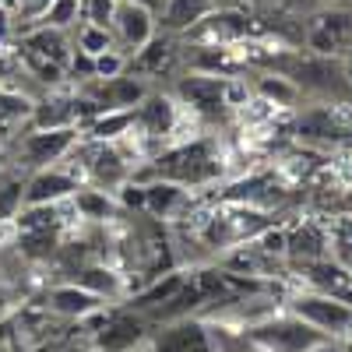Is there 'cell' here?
Masks as SVG:
<instances>
[{
	"mask_svg": "<svg viewBox=\"0 0 352 352\" xmlns=\"http://www.w3.org/2000/svg\"><path fill=\"white\" fill-rule=\"evenodd\" d=\"M219 159L212 152L208 141H190V144H176V148L162 152L152 159V180H169L180 187H201L219 176Z\"/></svg>",
	"mask_w": 352,
	"mask_h": 352,
	"instance_id": "1",
	"label": "cell"
},
{
	"mask_svg": "<svg viewBox=\"0 0 352 352\" xmlns=\"http://www.w3.org/2000/svg\"><path fill=\"white\" fill-rule=\"evenodd\" d=\"M303 46L314 56L342 60L352 53V8H324L314 11L303 25Z\"/></svg>",
	"mask_w": 352,
	"mask_h": 352,
	"instance_id": "2",
	"label": "cell"
},
{
	"mask_svg": "<svg viewBox=\"0 0 352 352\" xmlns=\"http://www.w3.org/2000/svg\"><path fill=\"white\" fill-rule=\"evenodd\" d=\"M247 338L264 352H307L317 342H324V335L314 331L310 324H303V320L292 317V314L257 320V324L247 328Z\"/></svg>",
	"mask_w": 352,
	"mask_h": 352,
	"instance_id": "3",
	"label": "cell"
},
{
	"mask_svg": "<svg viewBox=\"0 0 352 352\" xmlns=\"http://www.w3.org/2000/svg\"><path fill=\"white\" fill-rule=\"evenodd\" d=\"M152 338V324L134 310H109L92 331V352H144Z\"/></svg>",
	"mask_w": 352,
	"mask_h": 352,
	"instance_id": "4",
	"label": "cell"
},
{
	"mask_svg": "<svg viewBox=\"0 0 352 352\" xmlns=\"http://www.w3.org/2000/svg\"><path fill=\"white\" fill-rule=\"evenodd\" d=\"M289 314L300 317L303 324H310L324 338H335V342L352 331V310L342 300L324 296V292H300V296H292Z\"/></svg>",
	"mask_w": 352,
	"mask_h": 352,
	"instance_id": "5",
	"label": "cell"
},
{
	"mask_svg": "<svg viewBox=\"0 0 352 352\" xmlns=\"http://www.w3.org/2000/svg\"><path fill=\"white\" fill-rule=\"evenodd\" d=\"M148 352H215L212 324L201 317H180L152 328Z\"/></svg>",
	"mask_w": 352,
	"mask_h": 352,
	"instance_id": "6",
	"label": "cell"
},
{
	"mask_svg": "<svg viewBox=\"0 0 352 352\" xmlns=\"http://www.w3.org/2000/svg\"><path fill=\"white\" fill-rule=\"evenodd\" d=\"M109 32H113V43H116V50H120L127 60L134 53H141L144 46H148L155 36H159V18L155 14H148V11H141V8H134V4H116V11H113V25H109Z\"/></svg>",
	"mask_w": 352,
	"mask_h": 352,
	"instance_id": "7",
	"label": "cell"
},
{
	"mask_svg": "<svg viewBox=\"0 0 352 352\" xmlns=\"http://www.w3.org/2000/svg\"><path fill=\"white\" fill-rule=\"evenodd\" d=\"M250 28L254 25H250V18L243 11H236V8H215L201 25H194L184 39L197 43V46H222V50H229V46L243 43L250 36Z\"/></svg>",
	"mask_w": 352,
	"mask_h": 352,
	"instance_id": "8",
	"label": "cell"
},
{
	"mask_svg": "<svg viewBox=\"0 0 352 352\" xmlns=\"http://www.w3.org/2000/svg\"><path fill=\"white\" fill-rule=\"evenodd\" d=\"M226 85H229V78L190 71L184 78H176V102L190 106L201 116H219L226 109Z\"/></svg>",
	"mask_w": 352,
	"mask_h": 352,
	"instance_id": "9",
	"label": "cell"
},
{
	"mask_svg": "<svg viewBox=\"0 0 352 352\" xmlns=\"http://www.w3.org/2000/svg\"><path fill=\"white\" fill-rule=\"evenodd\" d=\"M85 176H92L96 190L113 194V190H120V187L131 180V166L124 162V155H120V148H116V144H99V141H92V144L85 148Z\"/></svg>",
	"mask_w": 352,
	"mask_h": 352,
	"instance_id": "10",
	"label": "cell"
},
{
	"mask_svg": "<svg viewBox=\"0 0 352 352\" xmlns=\"http://www.w3.org/2000/svg\"><path fill=\"white\" fill-rule=\"evenodd\" d=\"M78 144V127H60V131H32L25 141H21V155L28 159L36 173L39 169H50L56 166L64 155L74 152Z\"/></svg>",
	"mask_w": 352,
	"mask_h": 352,
	"instance_id": "11",
	"label": "cell"
},
{
	"mask_svg": "<svg viewBox=\"0 0 352 352\" xmlns=\"http://www.w3.org/2000/svg\"><path fill=\"white\" fill-rule=\"evenodd\" d=\"M102 310H106V303L99 296H92L88 289H81L78 282L53 285L46 292V314L60 317V320H92Z\"/></svg>",
	"mask_w": 352,
	"mask_h": 352,
	"instance_id": "12",
	"label": "cell"
},
{
	"mask_svg": "<svg viewBox=\"0 0 352 352\" xmlns=\"http://www.w3.org/2000/svg\"><path fill=\"white\" fill-rule=\"evenodd\" d=\"M78 176L60 169V166H50V169H39L25 180V204H64L74 197L78 190Z\"/></svg>",
	"mask_w": 352,
	"mask_h": 352,
	"instance_id": "13",
	"label": "cell"
},
{
	"mask_svg": "<svg viewBox=\"0 0 352 352\" xmlns=\"http://www.w3.org/2000/svg\"><path fill=\"white\" fill-rule=\"evenodd\" d=\"M176 36H155L148 46H144L141 53H134L131 60H127V71L131 78H169L176 71V64H180V50H176L173 43Z\"/></svg>",
	"mask_w": 352,
	"mask_h": 352,
	"instance_id": "14",
	"label": "cell"
},
{
	"mask_svg": "<svg viewBox=\"0 0 352 352\" xmlns=\"http://www.w3.org/2000/svg\"><path fill=\"white\" fill-rule=\"evenodd\" d=\"M134 127L141 131V138H152V141L169 138L176 131V99L166 92H148L134 109Z\"/></svg>",
	"mask_w": 352,
	"mask_h": 352,
	"instance_id": "15",
	"label": "cell"
},
{
	"mask_svg": "<svg viewBox=\"0 0 352 352\" xmlns=\"http://www.w3.org/2000/svg\"><path fill=\"white\" fill-rule=\"evenodd\" d=\"M296 134H300L303 141H324V144H328V141H345V138H352V127L342 124L338 106L324 102V106H314V109H307V113L300 116Z\"/></svg>",
	"mask_w": 352,
	"mask_h": 352,
	"instance_id": "16",
	"label": "cell"
},
{
	"mask_svg": "<svg viewBox=\"0 0 352 352\" xmlns=\"http://www.w3.org/2000/svg\"><path fill=\"white\" fill-rule=\"evenodd\" d=\"M215 8H219V0H166V8L159 14V28L166 36H187Z\"/></svg>",
	"mask_w": 352,
	"mask_h": 352,
	"instance_id": "17",
	"label": "cell"
},
{
	"mask_svg": "<svg viewBox=\"0 0 352 352\" xmlns=\"http://www.w3.org/2000/svg\"><path fill=\"white\" fill-rule=\"evenodd\" d=\"M21 46H25L28 53L43 56V60L56 64V67H67L71 53H74L67 32H60V28H50V25H36L32 32H25V36H21Z\"/></svg>",
	"mask_w": 352,
	"mask_h": 352,
	"instance_id": "18",
	"label": "cell"
},
{
	"mask_svg": "<svg viewBox=\"0 0 352 352\" xmlns=\"http://www.w3.org/2000/svg\"><path fill=\"white\" fill-rule=\"evenodd\" d=\"M184 208H187V187L169 184V180H148L144 184V212H152L155 219H169Z\"/></svg>",
	"mask_w": 352,
	"mask_h": 352,
	"instance_id": "19",
	"label": "cell"
},
{
	"mask_svg": "<svg viewBox=\"0 0 352 352\" xmlns=\"http://www.w3.org/2000/svg\"><path fill=\"white\" fill-rule=\"evenodd\" d=\"M60 127H78L74 116V96H46L32 109V131H60Z\"/></svg>",
	"mask_w": 352,
	"mask_h": 352,
	"instance_id": "20",
	"label": "cell"
},
{
	"mask_svg": "<svg viewBox=\"0 0 352 352\" xmlns=\"http://www.w3.org/2000/svg\"><path fill=\"white\" fill-rule=\"evenodd\" d=\"M81 289H88L92 296H99L102 303H109V300H120L124 292H127V285H124V275L120 272H113V268H106V264H88V268H81L78 272V278H74Z\"/></svg>",
	"mask_w": 352,
	"mask_h": 352,
	"instance_id": "21",
	"label": "cell"
},
{
	"mask_svg": "<svg viewBox=\"0 0 352 352\" xmlns=\"http://www.w3.org/2000/svg\"><path fill=\"white\" fill-rule=\"evenodd\" d=\"M184 282H187V278H184L180 272H169L166 278H155L144 292H134V296H131V310H134V314H141V317L155 314L162 303H169V300L176 296V292L184 289Z\"/></svg>",
	"mask_w": 352,
	"mask_h": 352,
	"instance_id": "22",
	"label": "cell"
},
{
	"mask_svg": "<svg viewBox=\"0 0 352 352\" xmlns=\"http://www.w3.org/2000/svg\"><path fill=\"white\" fill-rule=\"evenodd\" d=\"M307 278H310L314 292H324V296H335V300H342L345 292L352 289V275L342 268V264H335V261H314V264H307Z\"/></svg>",
	"mask_w": 352,
	"mask_h": 352,
	"instance_id": "23",
	"label": "cell"
},
{
	"mask_svg": "<svg viewBox=\"0 0 352 352\" xmlns=\"http://www.w3.org/2000/svg\"><path fill=\"white\" fill-rule=\"evenodd\" d=\"M131 131H134V109L131 113H102L85 127V138L99 141V144H113V141L127 138Z\"/></svg>",
	"mask_w": 352,
	"mask_h": 352,
	"instance_id": "24",
	"label": "cell"
},
{
	"mask_svg": "<svg viewBox=\"0 0 352 352\" xmlns=\"http://www.w3.org/2000/svg\"><path fill=\"white\" fill-rule=\"evenodd\" d=\"M71 204H74V212L81 219H88V222H106L116 212V201L106 190H96V187H78Z\"/></svg>",
	"mask_w": 352,
	"mask_h": 352,
	"instance_id": "25",
	"label": "cell"
},
{
	"mask_svg": "<svg viewBox=\"0 0 352 352\" xmlns=\"http://www.w3.org/2000/svg\"><path fill=\"white\" fill-rule=\"evenodd\" d=\"M285 254L303 257L307 264L320 261V254H324V232H320L317 226H300V229H296V236H289Z\"/></svg>",
	"mask_w": 352,
	"mask_h": 352,
	"instance_id": "26",
	"label": "cell"
},
{
	"mask_svg": "<svg viewBox=\"0 0 352 352\" xmlns=\"http://www.w3.org/2000/svg\"><path fill=\"white\" fill-rule=\"evenodd\" d=\"M257 92L268 99V102H275V106H292L303 92L296 85H292L289 78H282V74H264L261 81H257Z\"/></svg>",
	"mask_w": 352,
	"mask_h": 352,
	"instance_id": "27",
	"label": "cell"
},
{
	"mask_svg": "<svg viewBox=\"0 0 352 352\" xmlns=\"http://www.w3.org/2000/svg\"><path fill=\"white\" fill-rule=\"evenodd\" d=\"M74 50L88 53V56L96 60L99 53L116 50V43H113V32H109V28H99V25H81V28H78V39H74Z\"/></svg>",
	"mask_w": 352,
	"mask_h": 352,
	"instance_id": "28",
	"label": "cell"
},
{
	"mask_svg": "<svg viewBox=\"0 0 352 352\" xmlns=\"http://www.w3.org/2000/svg\"><path fill=\"white\" fill-rule=\"evenodd\" d=\"M78 14H81V0H53L39 25H50V28H60V32H67V28L78 21Z\"/></svg>",
	"mask_w": 352,
	"mask_h": 352,
	"instance_id": "29",
	"label": "cell"
},
{
	"mask_svg": "<svg viewBox=\"0 0 352 352\" xmlns=\"http://www.w3.org/2000/svg\"><path fill=\"white\" fill-rule=\"evenodd\" d=\"M25 208V180H4L0 184V222H14Z\"/></svg>",
	"mask_w": 352,
	"mask_h": 352,
	"instance_id": "30",
	"label": "cell"
},
{
	"mask_svg": "<svg viewBox=\"0 0 352 352\" xmlns=\"http://www.w3.org/2000/svg\"><path fill=\"white\" fill-rule=\"evenodd\" d=\"M53 247H56V232H21L18 236V250L25 257H36V261L50 257Z\"/></svg>",
	"mask_w": 352,
	"mask_h": 352,
	"instance_id": "31",
	"label": "cell"
},
{
	"mask_svg": "<svg viewBox=\"0 0 352 352\" xmlns=\"http://www.w3.org/2000/svg\"><path fill=\"white\" fill-rule=\"evenodd\" d=\"M127 74V56L120 50H106L96 56V81H113Z\"/></svg>",
	"mask_w": 352,
	"mask_h": 352,
	"instance_id": "32",
	"label": "cell"
},
{
	"mask_svg": "<svg viewBox=\"0 0 352 352\" xmlns=\"http://www.w3.org/2000/svg\"><path fill=\"white\" fill-rule=\"evenodd\" d=\"M120 0H81V14H85V25H99V28H109L113 25V11Z\"/></svg>",
	"mask_w": 352,
	"mask_h": 352,
	"instance_id": "33",
	"label": "cell"
},
{
	"mask_svg": "<svg viewBox=\"0 0 352 352\" xmlns=\"http://www.w3.org/2000/svg\"><path fill=\"white\" fill-rule=\"evenodd\" d=\"M28 106H32V102H28L25 96H18L14 88L0 85V120H18V116H28V113H32Z\"/></svg>",
	"mask_w": 352,
	"mask_h": 352,
	"instance_id": "34",
	"label": "cell"
},
{
	"mask_svg": "<svg viewBox=\"0 0 352 352\" xmlns=\"http://www.w3.org/2000/svg\"><path fill=\"white\" fill-rule=\"evenodd\" d=\"M116 204H124V208H144V184L127 180L120 190H116Z\"/></svg>",
	"mask_w": 352,
	"mask_h": 352,
	"instance_id": "35",
	"label": "cell"
},
{
	"mask_svg": "<svg viewBox=\"0 0 352 352\" xmlns=\"http://www.w3.org/2000/svg\"><path fill=\"white\" fill-rule=\"evenodd\" d=\"M289 247V232L285 229H268L261 236V254H285Z\"/></svg>",
	"mask_w": 352,
	"mask_h": 352,
	"instance_id": "36",
	"label": "cell"
},
{
	"mask_svg": "<svg viewBox=\"0 0 352 352\" xmlns=\"http://www.w3.org/2000/svg\"><path fill=\"white\" fill-rule=\"evenodd\" d=\"M292 8L314 14V11H324V8H338V0H292Z\"/></svg>",
	"mask_w": 352,
	"mask_h": 352,
	"instance_id": "37",
	"label": "cell"
},
{
	"mask_svg": "<svg viewBox=\"0 0 352 352\" xmlns=\"http://www.w3.org/2000/svg\"><path fill=\"white\" fill-rule=\"evenodd\" d=\"M124 4H134V8H141V11H148V14H162V8H166V0H124Z\"/></svg>",
	"mask_w": 352,
	"mask_h": 352,
	"instance_id": "38",
	"label": "cell"
},
{
	"mask_svg": "<svg viewBox=\"0 0 352 352\" xmlns=\"http://www.w3.org/2000/svg\"><path fill=\"white\" fill-rule=\"evenodd\" d=\"M14 32V25H11V11L8 8H0V39H8Z\"/></svg>",
	"mask_w": 352,
	"mask_h": 352,
	"instance_id": "39",
	"label": "cell"
},
{
	"mask_svg": "<svg viewBox=\"0 0 352 352\" xmlns=\"http://www.w3.org/2000/svg\"><path fill=\"white\" fill-rule=\"evenodd\" d=\"M307 352H342V342L324 338V342H317V345H314V349H307Z\"/></svg>",
	"mask_w": 352,
	"mask_h": 352,
	"instance_id": "40",
	"label": "cell"
},
{
	"mask_svg": "<svg viewBox=\"0 0 352 352\" xmlns=\"http://www.w3.org/2000/svg\"><path fill=\"white\" fill-rule=\"evenodd\" d=\"M342 74H345V85L352 88V53H345V56H342Z\"/></svg>",
	"mask_w": 352,
	"mask_h": 352,
	"instance_id": "41",
	"label": "cell"
},
{
	"mask_svg": "<svg viewBox=\"0 0 352 352\" xmlns=\"http://www.w3.org/2000/svg\"><path fill=\"white\" fill-rule=\"evenodd\" d=\"M11 314V296H8V289L0 285V317H8Z\"/></svg>",
	"mask_w": 352,
	"mask_h": 352,
	"instance_id": "42",
	"label": "cell"
},
{
	"mask_svg": "<svg viewBox=\"0 0 352 352\" xmlns=\"http://www.w3.org/2000/svg\"><path fill=\"white\" fill-rule=\"evenodd\" d=\"M342 352H352V335H349V338H342Z\"/></svg>",
	"mask_w": 352,
	"mask_h": 352,
	"instance_id": "43",
	"label": "cell"
},
{
	"mask_svg": "<svg viewBox=\"0 0 352 352\" xmlns=\"http://www.w3.org/2000/svg\"><path fill=\"white\" fill-rule=\"evenodd\" d=\"M4 124H8V120H0V131H4ZM0 138H4V134H0Z\"/></svg>",
	"mask_w": 352,
	"mask_h": 352,
	"instance_id": "44",
	"label": "cell"
},
{
	"mask_svg": "<svg viewBox=\"0 0 352 352\" xmlns=\"http://www.w3.org/2000/svg\"><path fill=\"white\" fill-rule=\"evenodd\" d=\"M144 352H148V349H144Z\"/></svg>",
	"mask_w": 352,
	"mask_h": 352,
	"instance_id": "45",
	"label": "cell"
}]
</instances>
